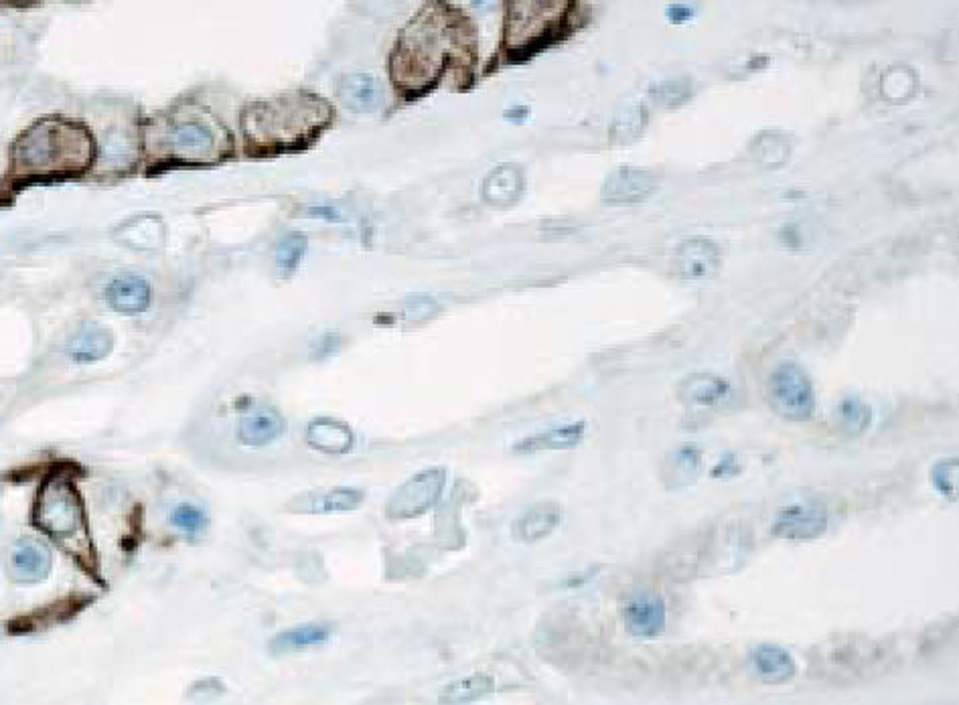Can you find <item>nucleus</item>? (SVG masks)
<instances>
[{
  "mask_svg": "<svg viewBox=\"0 0 959 705\" xmlns=\"http://www.w3.org/2000/svg\"><path fill=\"white\" fill-rule=\"evenodd\" d=\"M586 434V424L584 422H572L564 426L550 428L546 432L534 434L524 438L522 442L515 444V452L530 454V452H540V450H564V448H574L582 442Z\"/></svg>",
  "mask_w": 959,
  "mask_h": 705,
  "instance_id": "b1692460",
  "label": "nucleus"
},
{
  "mask_svg": "<svg viewBox=\"0 0 959 705\" xmlns=\"http://www.w3.org/2000/svg\"><path fill=\"white\" fill-rule=\"evenodd\" d=\"M767 398L777 416L789 422H807L816 412V391L809 375L791 361L773 369L767 381Z\"/></svg>",
  "mask_w": 959,
  "mask_h": 705,
  "instance_id": "423d86ee",
  "label": "nucleus"
},
{
  "mask_svg": "<svg viewBox=\"0 0 959 705\" xmlns=\"http://www.w3.org/2000/svg\"><path fill=\"white\" fill-rule=\"evenodd\" d=\"M562 521V509L558 503L544 501L534 507H530L526 513H522L518 519L513 521V537L520 539L524 543H536L544 537H548L552 531Z\"/></svg>",
  "mask_w": 959,
  "mask_h": 705,
  "instance_id": "aec40b11",
  "label": "nucleus"
},
{
  "mask_svg": "<svg viewBox=\"0 0 959 705\" xmlns=\"http://www.w3.org/2000/svg\"><path fill=\"white\" fill-rule=\"evenodd\" d=\"M114 240L134 252H159L167 242V227L157 215H136L116 227Z\"/></svg>",
  "mask_w": 959,
  "mask_h": 705,
  "instance_id": "4468645a",
  "label": "nucleus"
},
{
  "mask_svg": "<svg viewBox=\"0 0 959 705\" xmlns=\"http://www.w3.org/2000/svg\"><path fill=\"white\" fill-rule=\"evenodd\" d=\"M94 154L84 126L65 120H41L17 142L13 167L19 177H55L82 173Z\"/></svg>",
  "mask_w": 959,
  "mask_h": 705,
  "instance_id": "20e7f679",
  "label": "nucleus"
},
{
  "mask_svg": "<svg viewBox=\"0 0 959 705\" xmlns=\"http://www.w3.org/2000/svg\"><path fill=\"white\" fill-rule=\"evenodd\" d=\"M836 420H838L840 430L846 436H860L868 430V426L872 422V408L864 400H860L856 396H850V398H844L838 404Z\"/></svg>",
  "mask_w": 959,
  "mask_h": 705,
  "instance_id": "c756f323",
  "label": "nucleus"
},
{
  "mask_svg": "<svg viewBox=\"0 0 959 705\" xmlns=\"http://www.w3.org/2000/svg\"><path fill=\"white\" fill-rule=\"evenodd\" d=\"M286 430L282 414L270 406H254L240 416L238 440L248 448L274 444Z\"/></svg>",
  "mask_w": 959,
  "mask_h": 705,
  "instance_id": "2eb2a0df",
  "label": "nucleus"
},
{
  "mask_svg": "<svg viewBox=\"0 0 959 705\" xmlns=\"http://www.w3.org/2000/svg\"><path fill=\"white\" fill-rule=\"evenodd\" d=\"M931 481L943 497H947L949 501H955V497H957V460L947 458V460L937 462L935 468L931 470Z\"/></svg>",
  "mask_w": 959,
  "mask_h": 705,
  "instance_id": "72a5a7b5",
  "label": "nucleus"
},
{
  "mask_svg": "<svg viewBox=\"0 0 959 705\" xmlns=\"http://www.w3.org/2000/svg\"><path fill=\"white\" fill-rule=\"evenodd\" d=\"M830 525V511L824 503H793L781 509L771 525V533L781 539L807 541L820 537Z\"/></svg>",
  "mask_w": 959,
  "mask_h": 705,
  "instance_id": "1a4fd4ad",
  "label": "nucleus"
},
{
  "mask_svg": "<svg viewBox=\"0 0 959 705\" xmlns=\"http://www.w3.org/2000/svg\"><path fill=\"white\" fill-rule=\"evenodd\" d=\"M31 523L94 582H102L100 556L90 533L86 503L67 470H55L39 483Z\"/></svg>",
  "mask_w": 959,
  "mask_h": 705,
  "instance_id": "7ed1b4c3",
  "label": "nucleus"
},
{
  "mask_svg": "<svg viewBox=\"0 0 959 705\" xmlns=\"http://www.w3.org/2000/svg\"><path fill=\"white\" fill-rule=\"evenodd\" d=\"M307 444L323 454H347L353 448V432L341 420L315 418L307 428Z\"/></svg>",
  "mask_w": 959,
  "mask_h": 705,
  "instance_id": "4be33fe9",
  "label": "nucleus"
},
{
  "mask_svg": "<svg viewBox=\"0 0 959 705\" xmlns=\"http://www.w3.org/2000/svg\"><path fill=\"white\" fill-rule=\"evenodd\" d=\"M333 122V108L313 92H290L250 104L242 112V136L252 156L303 150Z\"/></svg>",
  "mask_w": 959,
  "mask_h": 705,
  "instance_id": "f03ea898",
  "label": "nucleus"
},
{
  "mask_svg": "<svg viewBox=\"0 0 959 705\" xmlns=\"http://www.w3.org/2000/svg\"><path fill=\"white\" fill-rule=\"evenodd\" d=\"M659 185L657 175L643 167H619L603 185V201L607 205H637L651 197Z\"/></svg>",
  "mask_w": 959,
  "mask_h": 705,
  "instance_id": "9b49d317",
  "label": "nucleus"
},
{
  "mask_svg": "<svg viewBox=\"0 0 959 705\" xmlns=\"http://www.w3.org/2000/svg\"><path fill=\"white\" fill-rule=\"evenodd\" d=\"M165 146L171 156L183 163H211L224 154V138L219 136V130L201 118L171 124Z\"/></svg>",
  "mask_w": 959,
  "mask_h": 705,
  "instance_id": "0eeeda50",
  "label": "nucleus"
},
{
  "mask_svg": "<svg viewBox=\"0 0 959 705\" xmlns=\"http://www.w3.org/2000/svg\"><path fill=\"white\" fill-rule=\"evenodd\" d=\"M720 266V250L704 238L684 240L674 256V270L684 280H706Z\"/></svg>",
  "mask_w": 959,
  "mask_h": 705,
  "instance_id": "ddd939ff",
  "label": "nucleus"
},
{
  "mask_svg": "<svg viewBox=\"0 0 959 705\" xmlns=\"http://www.w3.org/2000/svg\"><path fill=\"white\" fill-rule=\"evenodd\" d=\"M524 185V171L518 165H499L485 177L481 195L489 205L509 207L522 197Z\"/></svg>",
  "mask_w": 959,
  "mask_h": 705,
  "instance_id": "6ab92c4d",
  "label": "nucleus"
},
{
  "mask_svg": "<svg viewBox=\"0 0 959 705\" xmlns=\"http://www.w3.org/2000/svg\"><path fill=\"white\" fill-rule=\"evenodd\" d=\"M221 691H224V687H221V683L217 679H205V681H199L193 685L191 689V697L195 699H213L217 697Z\"/></svg>",
  "mask_w": 959,
  "mask_h": 705,
  "instance_id": "c9c22d12",
  "label": "nucleus"
},
{
  "mask_svg": "<svg viewBox=\"0 0 959 705\" xmlns=\"http://www.w3.org/2000/svg\"><path fill=\"white\" fill-rule=\"evenodd\" d=\"M339 102L353 112H374L382 104V84L370 73H349L337 86Z\"/></svg>",
  "mask_w": 959,
  "mask_h": 705,
  "instance_id": "f3484780",
  "label": "nucleus"
},
{
  "mask_svg": "<svg viewBox=\"0 0 959 705\" xmlns=\"http://www.w3.org/2000/svg\"><path fill=\"white\" fill-rule=\"evenodd\" d=\"M751 152L765 169H777L787 163L791 146L789 140L779 132H761L753 140Z\"/></svg>",
  "mask_w": 959,
  "mask_h": 705,
  "instance_id": "c85d7f7f",
  "label": "nucleus"
},
{
  "mask_svg": "<svg viewBox=\"0 0 959 705\" xmlns=\"http://www.w3.org/2000/svg\"><path fill=\"white\" fill-rule=\"evenodd\" d=\"M114 349V335L102 325H84L67 343V355L76 363H96L106 359Z\"/></svg>",
  "mask_w": 959,
  "mask_h": 705,
  "instance_id": "412c9836",
  "label": "nucleus"
},
{
  "mask_svg": "<svg viewBox=\"0 0 959 705\" xmlns=\"http://www.w3.org/2000/svg\"><path fill=\"white\" fill-rule=\"evenodd\" d=\"M917 92V73L907 65H893L880 77V94L889 102L901 104Z\"/></svg>",
  "mask_w": 959,
  "mask_h": 705,
  "instance_id": "cd10ccee",
  "label": "nucleus"
},
{
  "mask_svg": "<svg viewBox=\"0 0 959 705\" xmlns=\"http://www.w3.org/2000/svg\"><path fill=\"white\" fill-rule=\"evenodd\" d=\"M329 639H331V626L329 624L309 622V624H301V626H292V629L278 633L270 641V651L274 655L299 653V651L323 645Z\"/></svg>",
  "mask_w": 959,
  "mask_h": 705,
  "instance_id": "5701e85b",
  "label": "nucleus"
},
{
  "mask_svg": "<svg viewBox=\"0 0 959 705\" xmlns=\"http://www.w3.org/2000/svg\"><path fill=\"white\" fill-rule=\"evenodd\" d=\"M572 3H509L503 23L501 57L518 63L568 35Z\"/></svg>",
  "mask_w": 959,
  "mask_h": 705,
  "instance_id": "39448f33",
  "label": "nucleus"
},
{
  "mask_svg": "<svg viewBox=\"0 0 959 705\" xmlns=\"http://www.w3.org/2000/svg\"><path fill=\"white\" fill-rule=\"evenodd\" d=\"M493 679L485 673H475L449 683L438 695L440 705H467L487 697L493 691Z\"/></svg>",
  "mask_w": 959,
  "mask_h": 705,
  "instance_id": "bb28decb",
  "label": "nucleus"
},
{
  "mask_svg": "<svg viewBox=\"0 0 959 705\" xmlns=\"http://www.w3.org/2000/svg\"><path fill=\"white\" fill-rule=\"evenodd\" d=\"M732 394V385L716 373H692L678 385V398L686 406L716 408Z\"/></svg>",
  "mask_w": 959,
  "mask_h": 705,
  "instance_id": "dca6fc26",
  "label": "nucleus"
},
{
  "mask_svg": "<svg viewBox=\"0 0 959 705\" xmlns=\"http://www.w3.org/2000/svg\"><path fill=\"white\" fill-rule=\"evenodd\" d=\"M702 452L694 444L672 450L666 458V485L672 489L694 485L700 477Z\"/></svg>",
  "mask_w": 959,
  "mask_h": 705,
  "instance_id": "a878e982",
  "label": "nucleus"
},
{
  "mask_svg": "<svg viewBox=\"0 0 959 705\" xmlns=\"http://www.w3.org/2000/svg\"><path fill=\"white\" fill-rule=\"evenodd\" d=\"M171 523L187 535H197L207 527V515L191 503H181L173 509Z\"/></svg>",
  "mask_w": 959,
  "mask_h": 705,
  "instance_id": "473e14b6",
  "label": "nucleus"
},
{
  "mask_svg": "<svg viewBox=\"0 0 959 705\" xmlns=\"http://www.w3.org/2000/svg\"><path fill=\"white\" fill-rule=\"evenodd\" d=\"M623 622L633 637L653 639L661 635L668 622L666 600L653 592H637L623 608Z\"/></svg>",
  "mask_w": 959,
  "mask_h": 705,
  "instance_id": "f8f14e48",
  "label": "nucleus"
},
{
  "mask_svg": "<svg viewBox=\"0 0 959 705\" xmlns=\"http://www.w3.org/2000/svg\"><path fill=\"white\" fill-rule=\"evenodd\" d=\"M668 17L670 21L674 23H682V21H688L692 17V9L690 7H682V5H674L668 9Z\"/></svg>",
  "mask_w": 959,
  "mask_h": 705,
  "instance_id": "e433bc0d",
  "label": "nucleus"
},
{
  "mask_svg": "<svg viewBox=\"0 0 959 705\" xmlns=\"http://www.w3.org/2000/svg\"><path fill=\"white\" fill-rule=\"evenodd\" d=\"M365 501L363 491L359 489H335L329 491L327 495L321 497V505H317L313 511H323V513H343V511H355L361 507Z\"/></svg>",
  "mask_w": 959,
  "mask_h": 705,
  "instance_id": "2f4dec72",
  "label": "nucleus"
},
{
  "mask_svg": "<svg viewBox=\"0 0 959 705\" xmlns=\"http://www.w3.org/2000/svg\"><path fill=\"white\" fill-rule=\"evenodd\" d=\"M447 485L445 468H426L410 477L386 503V515L390 519H410L424 515L442 495Z\"/></svg>",
  "mask_w": 959,
  "mask_h": 705,
  "instance_id": "6e6552de",
  "label": "nucleus"
},
{
  "mask_svg": "<svg viewBox=\"0 0 959 705\" xmlns=\"http://www.w3.org/2000/svg\"><path fill=\"white\" fill-rule=\"evenodd\" d=\"M53 556L49 547L35 537L17 539L7 552V574L17 584H41L51 576Z\"/></svg>",
  "mask_w": 959,
  "mask_h": 705,
  "instance_id": "9d476101",
  "label": "nucleus"
},
{
  "mask_svg": "<svg viewBox=\"0 0 959 705\" xmlns=\"http://www.w3.org/2000/svg\"><path fill=\"white\" fill-rule=\"evenodd\" d=\"M106 302L122 315H138L151 306V286L140 276H118L106 288Z\"/></svg>",
  "mask_w": 959,
  "mask_h": 705,
  "instance_id": "a211bd4d",
  "label": "nucleus"
},
{
  "mask_svg": "<svg viewBox=\"0 0 959 705\" xmlns=\"http://www.w3.org/2000/svg\"><path fill=\"white\" fill-rule=\"evenodd\" d=\"M477 63V33L471 19L447 3L422 7L398 35L390 55L392 84L406 98L432 92L447 75L469 86Z\"/></svg>",
  "mask_w": 959,
  "mask_h": 705,
  "instance_id": "f257e3e1",
  "label": "nucleus"
},
{
  "mask_svg": "<svg viewBox=\"0 0 959 705\" xmlns=\"http://www.w3.org/2000/svg\"><path fill=\"white\" fill-rule=\"evenodd\" d=\"M753 667L767 683H785L795 677L797 665L793 657L777 645H761L753 651Z\"/></svg>",
  "mask_w": 959,
  "mask_h": 705,
  "instance_id": "393cba45",
  "label": "nucleus"
},
{
  "mask_svg": "<svg viewBox=\"0 0 959 705\" xmlns=\"http://www.w3.org/2000/svg\"><path fill=\"white\" fill-rule=\"evenodd\" d=\"M307 252V238L303 233H288L280 240L276 248V268L282 278L292 276L297 272L301 260Z\"/></svg>",
  "mask_w": 959,
  "mask_h": 705,
  "instance_id": "7c9ffc66",
  "label": "nucleus"
},
{
  "mask_svg": "<svg viewBox=\"0 0 959 705\" xmlns=\"http://www.w3.org/2000/svg\"><path fill=\"white\" fill-rule=\"evenodd\" d=\"M657 96L659 100L666 104V106H678L682 102L688 100L690 96V88L686 82H668V84H663L661 90H657Z\"/></svg>",
  "mask_w": 959,
  "mask_h": 705,
  "instance_id": "f704fd0d",
  "label": "nucleus"
}]
</instances>
